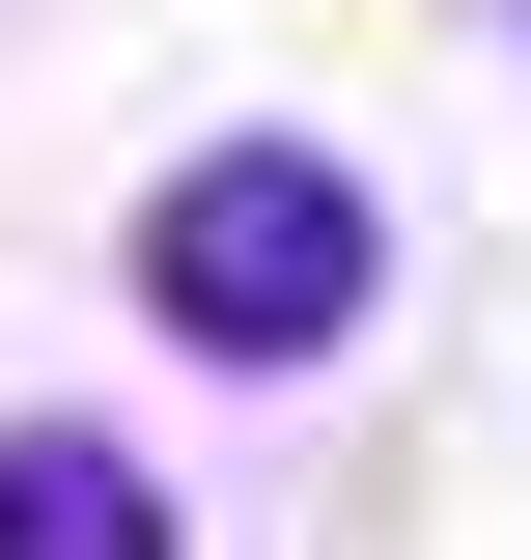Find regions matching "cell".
Wrapping results in <instances>:
<instances>
[{
  "mask_svg": "<svg viewBox=\"0 0 531 560\" xmlns=\"http://www.w3.org/2000/svg\"><path fill=\"white\" fill-rule=\"evenodd\" d=\"M0 560H168V477L113 420H0Z\"/></svg>",
  "mask_w": 531,
  "mask_h": 560,
  "instance_id": "2",
  "label": "cell"
},
{
  "mask_svg": "<svg viewBox=\"0 0 531 560\" xmlns=\"http://www.w3.org/2000/svg\"><path fill=\"white\" fill-rule=\"evenodd\" d=\"M140 308L197 364H335L392 308V197H364V140H197L168 197H140Z\"/></svg>",
  "mask_w": 531,
  "mask_h": 560,
  "instance_id": "1",
  "label": "cell"
}]
</instances>
